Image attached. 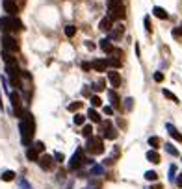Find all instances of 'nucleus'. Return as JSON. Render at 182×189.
I'll use <instances>...</instances> for the list:
<instances>
[{"label":"nucleus","mask_w":182,"mask_h":189,"mask_svg":"<svg viewBox=\"0 0 182 189\" xmlns=\"http://www.w3.org/2000/svg\"><path fill=\"white\" fill-rule=\"evenodd\" d=\"M108 80H110V84H112L113 89L121 87V74L117 71H108Z\"/></svg>","instance_id":"obj_10"},{"label":"nucleus","mask_w":182,"mask_h":189,"mask_svg":"<svg viewBox=\"0 0 182 189\" xmlns=\"http://www.w3.org/2000/svg\"><path fill=\"white\" fill-rule=\"evenodd\" d=\"M143 22H145V30H147V32H151V30H152V24H151V19H149V15L143 19Z\"/></svg>","instance_id":"obj_36"},{"label":"nucleus","mask_w":182,"mask_h":189,"mask_svg":"<svg viewBox=\"0 0 182 189\" xmlns=\"http://www.w3.org/2000/svg\"><path fill=\"white\" fill-rule=\"evenodd\" d=\"M32 148H34V150H36L37 154H39V152H45V143H43V141H36Z\"/></svg>","instance_id":"obj_29"},{"label":"nucleus","mask_w":182,"mask_h":189,"mask_svg":"<svg viewBox=\"0 0 182 189\" xmlns=\"http://www.w3.org/2000/svg\"><path fill=\"white\" fill-rule=\"evenodd\" d=\"M167 176H169V180H171V182L175 180V176H177V167H175V165H171V167H169V174H167Z\"/></svg>","instance_id":"obj_34"},{"label":"nucleus","mask_w":182,"mask_h":189,"mask_svg":"<svg viewBox=\"0 0 182 189\" xmlns=\"http://www.w3.org/2000/svg\"><path fill=\"white\" fill-rule=\"evenodd\" d=\"M15 30H22V22L19 19H15Z\"/></svg>","instance_id":"obj_45"},{"label":"nucleus","mask_w":182,"mask_h":189,"mask_svg":"<svg viewBox=\"0 0 182 189\" xmlns=\"http://www.w3.org/2000/svg\"><path fill=\"white\" fill-rule=\"evenodd\" d=\"M149 145H151V148L154 150V148L160 147V137H156V135H152V137H149Z\"/></svg>","instance_id":"obj_25"},{"label":"nucleus","mask_w":182,"mask_h":189,"mask_svg":"<svg viewBox=\"0 0 182 189\" xmlns=\"http://www.w3.org/2000/svg\"><path fill=\"white\" fill-rule=\"evenodd\" d=\"M84 163V148H76V152L71 156V160H69V169L71 171H76V169H80V165Z\"/></svg>","instance_id":"obj_5"},{"label":"nucleus","mask_w":182,"mask_h":189,"mask_svg":"<svg viewBox=\"0 0 182 189\" xmlns=\"http://www.w3.org/2000/svg\"><path fill=\"white\" fill-rule=\"evenodd\" d=\"M89 174H91V176H102V174H104V167H102V165H91Z\"/></svg>","instance_id":"obj_22"},{"label":"nucleus","mask_w":182,"mask_h":189,"mask_svg":"<svg viewBox=\"0 0 182 189\" xmlns=\"http://www.w3.org/2000/svg\"><path fill=\"white\" fill-rule=\"evenodd\" d=\"M152 15L158 17V19H167V17H169V13H167L163 8H160V6H154V8H152Z\"/></svg>","instance_id":"obj_17"},{"label":"nucleus","mask_w":182,"mask_h":189,"mask_svg":"<svg viewBox=\"0 0 182 189\" xmlns=\"http://www.w3.org/2000/svg\"><path fill=\"white\" fill-rule=\"evenodd\" d=\"M54 158H56V161H63V160H65V156H63V154H61V152H56V154H54Z\"/></svg>","instance_id":"obj_42"},{"label":"nucleus","mask_w":182,"mask_h":189,"mask_svg":"<svg viewBox=\"0 0 182 189\" xmlns=\"http://www.w3.org/2000/svg\"><path fill=\"white\" fill-rule=\"evenodd\" d=\"M175 184H177L179 187H182V172H180V174H177V176H175Z\"/></svg>","instance_id":"obj_41"},{"label":"nucleus","mask_w":182,"mask_h":189,"mask_svg":"<svg viewBox=\"0 0 182 189\" xmlns=\"http://www.w3.org/2000/svg\"><path fill=\"white\" fill-rule=\"evenodd\" d=\"M26 158H28L30 161H37V160H39V154H37L32 147H28L26 148Z\"/></svg>","instance_id":"obj_21"},{"label":"nucleus","mask_w":182,"mask_h":189,"mask_svg":"<svg viewBox=\"0 0 182 189\" xmlns=\"http://www.w3.org/2000/svg\"><path fill=\"white\" fill-rule=\"evenodd\" d=\"M165 128H167L169 135H171V137H173L175 141H179V143H182V134H180V132H179V130H177V128H175L173 124H171V123H167V124H165Z\"/></svg>","instance_id":"obj_13"},{"label":"nucleus","mask_w":182,"mask_h":189,"mask_svg":"<svg viewBox=\"0 0 182 189\" xmlns=\"http://www.w3.org/2000/svg\"><path fill=\"white\" fill-rule=\"evenodd\" d=\"M99 46H101L104 52H108V54H112V50H113V45H112V41L108 39V37H104V39H101V43H99Z\"/></svg>","instance_id":"obj_16"},{"label":"nucleus","mask_w":182,"mask_h":189,"mask_svg":"<svg viewBox=\"0 0 182 189\" xmlns=\"http://www.w3.org/2000/svg\"><path fill=\"white\" fill-rule=\"evenodd\" d=\"M106 63L108 65H112V67H121V60H117V58H110V60H106Z\"/></svg>","instance_id":"obj_31"},{"label":"nucleus","mask_w":182,"mask_h":189,"mask_svg":"<svg viewBox=\"0 0 182 189\" xmlns=\"http://www.w3.org/2000/svg\"><path fill=\"white\" fill-rule=\"evenodd\" d=\"M65 189H73V182H69V184L65 186Z\"/></svg>","instance_id":"obj_49"},{"label":"nucleus","mask_w":182,"mask_h":189,"mask_svg":"<svg viewBox=\"0 0 182 189\" xmlns=\"http://www.w3.org/2000/svg\"><path fill=\"white\" fill-rule=\"evenodd\" d=\"M9 100H11V106H13V113L22 119L24 111H22V106H20V95L17 91H11V93H9Z\"/></svg>","instance_id":"obj_6"},{"label":"nucleus","mask_w":182,"mask_h":189,"mask_svg":"<svg viewBox=\"0 0 182 189\" xmlns=\"http://www.w3.org/2000/svg\"><path fill=\"white\" fill-rule=\"evenodd\" d=\"M112 19H108V17H104V19H102L101 21V26H99V28H101L102 32H106V34H108V32H110V30H112V26H113V24H112Z\"/></svg>","instance_id":"obj_18"},{"label":"nucleus","mask_w":182,"mask_h":189,"mask_svg":"<svg viewBox=\"0 0 182 189\" xmlns=\"http://www.w3.org/2000/svg\"><path fill=\"white\" fill-rule=\"evenodd\" d=\"M19 186H20V189H32L30 182H28L26 178H20V180H19Z\"/></svg>","instance_id":"obj_33"},{"label":"nucleus","mask_w":182,"mask_h":189,"mask_svg":"<svg viewBox=\"0 0 182 189\" xmlns=\"http://www.w3.org/2000/svg\"><path fill=\"white\" fill-rule=\"evenodd\" d=\"M154 82H163V72H154Z\"/></svg>","instance_id":"obj_39"},{"label":"nucleus","mask_w":182,"mask_h":189,"mask_svg":"<svg viewBox=\"0 0 182 189\" xmlns=\"http://www.w3.org/2000/svg\"><path fill=\"white\" fill-rule=\"evenodd\" d=\"M37 163H39V167L43 169V171H50L52 165H54V158H52V156H48V154H43V156H39Z\"/></svg>","instance_id":"obj_8"},{"label":"nucleus","mask_w":182,"mask_h":189,"mask_svg":"<svg viewBox=\"0 0 182 189\" xmlns=\"http://www.w3.org/2000/svg\"><path fill=\"white\" fill-rule=\"evenodd\" d=\"M165 152H167V154H171V156H179V150L173 147L171 143H165Z\"/></svg>","instance_id":"obj_26"},{"label":"nucleus","mask_w":182,"mask_h":189,"mask_svg":"<svg viewBox=\"0 0 182 189\" xmlns=\"http://www.w3.org/2000/svg\"><path fill=\"white\" fill-rule=\"evenodd\" d=\"M87 119H89L91 123H97V124H99V123H102L101 113H99L97 109H93V108H89V109H87Z\"/></svg>","instance_id":"obj_14"},{"label":"nucleus","mask_w":182,"mask_h":189,"mask_svg":"<svg viewBox=\"0 0 182 189\" xmlns=\"http://www.w3.org/2000/svg\"><path fill=\"white\" fill-rule=\"evenodd\" d=\"M108 97H110V100H112V106H113V108H117V106H119V97L115 95V91H113V89H110V91H108Z\"/></svg>","instance_id":"obj_23"},{"label":"nucleus","mask_w":182,"mask_h":189,"mask_svg":"<svg viewBox=\"0 0 182 189\" xmlns=\"http://www.w3.org/2000/svg\"><path fill=\"white\" fill-rule=\"evenodd\" d=\"M123 34H124V26L117 24V26H112V30L108 32V39L110 41H115V39H121Z\"/></svg>","instance_id":"obj_9"},{"label":"nucleus","mask_w":182,"mask_h":189,"mask_svg":"<svg viewBox=\"0 0 182 189\" xmlns=\"http://www.w3.org/2000/svg\"><path fill=\"white\" fill-rule=\"evenodd\" d=\"M173 35H175V37L182 35V24H180V28H175V30H173Z\"/></svg>","instance_id":"obj_44"},{"label":"nucleus","mask_w":182,"mask_h":189,"mask_svg":"<svg viewBox=\"0 0 182 189\" xmlns=\"http://www.w3.org/2000/svg\"><path fill=\"white\" fill-rule=\"evenodd\" d=\"M82 135H84V137H91V135H93V128H91V126H84Z\"/></svg>","instance_id":"obj_32"},{"label":"nucleus","mask_w":182,"mask_h":189,"mask_svg":"<svg viewBox=\"0 0 182 189\" xmlns=\"http://www.w3.org/2000/svg\"><path fill=\"white\" fill-rule=\"evenodd\" d=\"M85 46H87L89 50H93V48H95V45H93V43H91V41H85Z\"/></svg>","instance_id":"obj_46"},{"label":"nucleus","mask_w":182,"mask_h":189,"mask_svg":"<svg viewBox=\"0 0 182 189\" xmlns=\"http://www.w3.org/2000/svg\"><path fill=\"white\" fill-rule=\"evenodd\" d=\"M4 11L8 13V17H13L17 13V4L13 0H4Z\"/></svg>","instance_id":"obj_12"},{"label":"nucleus","mask_w":182,"mask_h":189,"mask_svg":"<svg viewBox=\"0 0 182 189\" xmlns=\"http://www.w3.org/2000/svg\"><path fill=\"white\" fill-rule=\"evenodd\" d=\"M147 161H151V163H160V154H158L156 150H149V152H147Z\"/></svg>","instance_id":"obj_19"},{"label":"nucleus","mask_w":182,"mask_h":189,"mask_svg":"<svg viewBox=\"0 0 182 189\" xmlns=\"http://www.w3.org/2000/svg\"><path fill=\"white\" fill-rule=\"evenodd\" d=\"M102 111H104V115H113V108L112 106H104Z\"/></svg>","instance_id":"obj_38"},{"label":"nucleus","mask_w":182,"mask_h":189,"mask_svg":"<svg viewBox=\"0 0 182 189\" xmlns=\"http://www.w3.org/2000/svg\"><path fill=\"white\" fill-rule=\"evenodd\" d=\"M0 180L11 182V180H15V172L13 171H4V172H0Z\"/></svg>","instance_id":"obj_20"},{"label":"nucleus","mask_w":182,"mask_h":189,"mask_svg":"<svg viewBox=\"0 0 182 189\" xmlns=\"http://www.w3.org/2000/svg\"><path fill=\"white\" fill-rule=\"evenodd\" d=\"M151 189H163V187H162V184H154Z\"/></svg>","instance_id":"obj_48"},{"label":"nucleus","mask_w":182,"mask_h":189,"mask_svg":"<svg viewBox=\"0 0 182 189\" xmlns=\"http://www.w3.org/2000/svg\"><path fill=\"white\" fill-rule=\"evenodd\" d=\"M19 130H20V141H22L24 147L28 148L32 145V137H34V134H36V123H34V117H32L30 113H24V115H22Z\"/></svg>","instance_id":"obj_1"},{"label":"nucleus","mask_w":182,"mask_h":189,"mask_svg":"<svg viewBox=\"0 0 182 189\" xmlns=\"http://www.w3.org/2000/svg\"><path fill=\"white\" fill-rule=\"evenodd\" d=\"M89 100H91V106H95V108L102 104V100H101V97H99V95H91V98H89Z\"/></svg>","instance_id":"obj_30"},{"label":"nucleus","mask_w":182,"mask_h":189,"mask_svg":"<svg viewBox=\"0 0 182 189\" xmlns=\"http://www.w3.org/2000/svg\"><path fill=\"white\" fill-rule=\"evenodd\" d=\"M85 150L89 152V156H97L104 152V145H102L101 137H87V143H85Z\"/></svg>","instance_id":"obj_2"},{"label":"nucleus","mask_w":182,"mask_h":189,"mask_svg":"<svg viewBox=\"0 0 182 189\" xmlns=\"http://www.w3.org/2000/svg\"><path fill=\"white\" fill-rule=\"evenodd\" d=\"M82 69H84V71H89V69H91V65H89V63H82Z\"/></svg>","instance_id":"obj_47"},{"label":"nucleus","mask_w":182,"mask_h":189,"mask_svg":"<svg viewBox=\"0 0 182 189\" xmlns=\"http://www.w3.org/2000/svg\"><path fill=\"white\" fill-rule=\"evenodd\" d=\"M95 71H99V72H104L106 71V67H108V63H106V60H93V61L89 63Z\"/></svg>","instance_id":"obj_15"},{"label":"nucleus","mask_w":182,"mask_h":189,"mask_svg":"<svg viewBox=\"0 0 182 189\" xmlns=\"http://www.w3.org/2000/svg\"><path fill=\"white\" fill-rule=\"evenodd\" d=\"M82 108V102H73V104H69V111H78Z\"/></svg>","instance_id":"obj_35"},{"label":"nucleus","mask_w":182,"mask_h":189,"mask_svg":"<svg viewBox=\"0 0 182 189\" xmlns=\"http://www.w3.org/2000/svg\"><path fill=\"white\" fill-rule=\"evenodd\" d=\"M93 89H95V91H102V89H104V82H99V84H95V85H93Z\"/></svg>","instance_id":"obj_43"},{"label":"nucleus","mask_w":182,"mask_h":189,"mask_svg":"<svg viewBox=\"0 0 182 189\" xmlns=\"http://www.w3.org/2000/svg\"><path fill=\"white\" fill-rule=\"evenodd\" d=\"M0 41H2V48H4L6 52H17V50H19V43H17V39L11 37L9 34H4Z\"/></svg>","instance_id":"obj_4"},{"label":"nucleus","mask_w":182,"mask_h":189,"mask_svg":"<svg viewBox=\"0 0 182 189\" xmlns=\"http://www.w3.org/2000/svg\"><path fill=\"white\" fill-rule=\"evenodd\" d=\"M102 135H104L106 139H117V130L110 124V123H106V124H104V130H102Z\"/></svg>","instance_id":"obj_11"},{"label":"nucleus","mask_w":182,"mask_h":189,"mask_svg":"<svg viewBox=\"0 0 182 189\" xmlns=\"http://www.w3.org/2000/svg\"><path fill=\"white\" fill-rule=\"evenodd\" d=\"M162 93H163V97H167L169 100H173V102H179V98H177V95H175V93H171L169 89H163Z\"/></svg>","instance_id":"obj_28"},{"label":"nucleus","mask_w":182,"mask_h":189,"mask_svg":"<svg viewBox=\"0 0 182 189\" xmlns=\"http://www.w3.org/2000/svg\"><path fill=\"white\" fill-rule=\"evenodd\" d=\"M145 180L156 182V180H158V172H156V171H147V172H145Z\"/></svg>","instance_id":"obj_24"},{"label":"nucleus","mask_w":182,"mask_h":189,"mask_svg":"<svg viewBox=\"0 0 182 189\" xmlns=\"http://www.w3.org/2000/svg\"><path fill=\"white\" fill-rule=\"evenodd\" d=\"M124 106H126V109L130 111V109L134 108V98H126V102H124Z\"/></svg>","instance_id":"obj_40"},{"label":"nucleus","mask_w":182,"mask_h":189,"mask_svg":"<svg viewBox=\"0 0 182 189\" xmlns=\"http://www.w3.org/2000/svg\"><path fill=\"white\" fill-rule=\"evenodd\" d=\"M0 30L2 34H9L15 30V17H2L0 19Z\"/></svg>","instance_id":"obj_7"},{"label":"nucleus","mask_w":182,"mask_h":189,"mask_svg":"<svg viewBox=\"0 0 182 189\" xmlns=\"http://www.w3.org/2000/svg\"><path fill=\"white\" fill-rule=\"evenodd\" d=\"M84 123H85L84 115H74V124H84Z\"/></svg>","instance_id":"obj_37"},{"label":"nucleus","mask_w":182,"mask_h":189,"mask_svg":"<svg viewBox=\"0 0 182 189\" xmlns=\"http://www.w3.org/2000/svg\"><path fill=\"white\" fill-rule=\"evenodd\" d=\"M108 19L115 21V19H123L124 11H123V6H121V0H108Z\"/></svg>","instance_id":"obj_3"},{"label":"nucleus","mask_w":182,"mask_h":189,"mask_svg":"<svg viewBox=\"0 0 182 189\" xmlns=\"http://www.w3.org/2000/svg\"><path fill=\"white\" fill-rule=\"evenodd\" d=\"M74 34H76V26H73V24L65 26V35H67V37H73Z\"/></svg>","instance_id":"obj_27"}]
</instances>
